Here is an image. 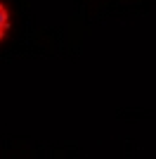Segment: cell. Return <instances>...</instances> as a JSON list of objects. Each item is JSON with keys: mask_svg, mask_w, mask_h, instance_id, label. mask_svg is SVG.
Returning <instances> with one entry per match:
<instances>
[{"mask_svg": "<svg viewBox=\"0 0 156 159\" xmlns=\"http://www.w3.org/2000/svg\"><path fill=\"white\" fill-rule=\"evenodd\" d=\"M10 26H12V14H10V10H7L5 2H0V43L7 38Z\"/></svg>", "mask_w": 156, "mask_h": 159, "instance_id": "1", "label": "cell"}]
</instances>
